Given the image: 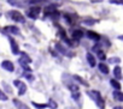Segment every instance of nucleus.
<instances>
[{"label":"nucleus","mask_w":123,"mask_h":109,"mask_svg":"<svg viewBox=\"0 0 123 109\" xmlns=\"http://www.w3.org/2000/svg\"><path fill=\"white\" fill-rule=\"evenodd\" d=\"M98 58L101 60V62L106 59V55H105V53H103V52H98Z\"/></svg>","instance_id":"obj_23"},{"label":"nucleus","mask_w":123,"mask_h":109,"mask_svg":"<svg viewBox=\"0 0 123 109\" xmlns=\"http://www.w3.org/2000/svg\"><path fill=\"white\" fill-rule=\"evenodd\" d=\"M9 40H10V43H11V50H12V53L13 54H19V47L16 43V41L12 37H9Z\"/></svg>","instance_id":"obj_10"},{"label":"nucleus","mask_w":123,"mask_h":109,"mask_svg":"<svg viewBox=\"0 0 123 109\" xmlns=\"http://www.w3.org/2000/svg\"><path fill=\"white\" fill-rule=\"evenodd\" d=\"M74 79H76L77 82H80V84H82V85H85V86H88V83H87L83 78H81L80 76H74Z\"/></svg>","instance_id":"obj_21"},{"label":"nucleus","mask_w":123,"mask_h":109,"mask_svg":"<svg viewBox=\"0 0 123 109\" xmlns=\"http://www.w3.org/2000/svg\"><path fill=\"white\" fill-rule=\"evenodd\" d=\"M5 30H6V31H10V32H12V34H15V35H19V34H21V31H19V29H18L17 26H6Z\"/></svg>","instance_id":"obj_15"},{"label":"nucleus","mask_w":123,"mask_h":109,"mask_svg":"<svg viewBox=\"0 0 123 109\" xmlns=\"http://www.w3.org/2000/svg\"><path fill=\"white\" fill-rule=\"evenodd\" d=\"M7 15L10 16V18H11L12 21H15V22H17V23H24V21H25L24 16H23L22 13H19L18 11H10Z\"/></svg>","instance_id":"obj_3"},{"label":"nucleus","mask_w":123,"mask_h":109,"mask_svg":"<svg viewBox=\"0 0 123 109\" xmlns=\"http://www.w3.org/2000/svg\"><path fill=\"white\" fill-rule=\"evenodd\" d=\"M110 83H111V85H112L113 89H116V90H119V89H121V84H119L118 80H116V79H111Z\"/></svg>","instance_id":"obj_20"},{"label":"nucleus","mask_w":123,"mask_h":109,"mask_svg":"<svg viewBox=\"0 0 123 109\" xmlns=\"http://www.w3.org/2000/svg\"><path fill=\"white\" fill-rule=\"evenodd\" d=\"M33 105H34L35 108H39V109H43V108L47 107L46 104H40V103H36V102H33Z\"/></svg>","instance_id":"obj_24"},{"label":"nucleus","mask_w":123,"mask_h":109,"mask_svg":"<svg viewBox=\"0 0 123 109\" xmlns=\"http://www.w3.org/2000/svg\"><path fill=\"white\" fill-rule=\"evenodd\" d=\"M1 66H3L4 70H6V71H9V72H13V71H15V66H13V64H12L11 61H9V60L3 61Z\"/></svg>","instance_id":"obj_8"},{"label":"nucleus","mask_w":123,"mask_h":109,"mask_svg":"<svg viewBox=\"0 0 123 109\" xmlns=\"http://www.w3.org/2000/svg\"><path fill=\"white\" fill-rule=\"evenodd\" d=\"M113 98H116L118 102H122L123 101V93L119 90H116V91H113Z\"/></svg>","instance_id":"obj_16"},{"label":"nucleus","mask_w":123,"mask_h":109,"mask_svg":"<svg viewBox=\"0 0 123 109\" xmlns=\"http://www.w3.org/2000/svg\"><path fill=\"white\" fill-rule=\"evenodd\" d=\"M13 85H15L16 88H18V95H19V96H23V95L25 93V91H27V85H25L23 82L16 79V80L13 82Z\"/></svg>","instance_id":"obj_4"},{"label":"nucleus","mask_w":123,"mask_h":109,"mask_svg":"<svg viewBox=\"0 0 123 109\" xmlns=\"http://www.w3.org/2000/svg\"><path fill=\"white\" fill-rule=\"evenodd\" d=\"M24 77H25L27 79H29V80H33V76H30L29 73H25V74H24Z\"/></svg>","instance_id":"obj_28"},{"label":"nucleus","mask_w":123,"mask_h":109,"mask_svg":"<svg viewBox=\"0 0 123 109\" xmlns=\"http://www.w3.org/2000/svg\"><path fill=\"white\" fill-rule=\"evenodd\" d=\"M13 104H15L18 109H30L29 107H27L24 103H22V102H21V101H18L17 98H15V99H13Z\"/></svg>","instance_id":"obj_14"},{"label":"nucleus","mask_w":123,"mask_h":109,"mask_svg":"<svg viewBox=\"0 0 123 109\" xmlns=\"http://www.w3.org/2000/svg\"><path fill=\"white\" fill-rule=\"evenodd\" d=\"M22 55H21V58H19V60H18V62L22 65V66H27L28 64H30L31 62V59L25 53H21Z\"/></svg>","instance_id":"obj_6"},{"label":"nucleus","mask_w":123,"mask_h":109,"mask_svg":"<svg viewBox=\"0 0 123 109\" xmlns=\"http://www.w3.org/2000/svg\"><path fill=\"white\" fill-rule=\"evenodd\" d=\"M55 11H57V5L51 4V5L45 7V15L46 16H52L53 13H55Z\"/></svg>","instance_id":"obj_7"},{"label":"nucleus","mask_w":123,"mask_h":109,"mask_svg":"<svg viewBox=\"0 0 123 109\" xmlns=\"http://www.w3.org/2000/svg\"><path fill=\"white\" fill-rule=\"evenodd\" d=\"M40 11H41V9L39 7V6H33V7H30L29 10H28V17L29 18H31V19H36L37 18V16H39V13H40Z\"/></svg>","instance_id":"obj_5"},{"label":"nucleus","mask_w":123,"mask_h":109,"mask_svg":"<svg viewBox=\"0 0 123 109\" xmlns=\"http://www.w3.org/2000/svg\"><path fill=\"white\" fill-rule=\"evenodd\" d=\"M83 31H81V30H74L73 31V38L74 40H76V41H79V40H81L82 37H83Z\"/></svg>","instance_id":"obj_13"},{"label":"nucleus","mask_w":123,"mask_h":109,"mask_svg":"<svg viewBox=\"0 0 123 109\" xmlns=\"http://www.w3.org/2000/svg\"><path fill=\"white\" fill-rule=\"evenodd\" d=\"M86 35H87V37L88 38H91V40H94V41H99L100 40V36L97 34V32H94V31H87L86 32Z\"/></svg>","instance_id":"obj_12"},{"label":"nucleus","mask_w":123,"mask_h":109,"mask_svg":"<svg viewBox=\"0 0 123 109\" xmlns=\"http://www.w3.org/2000/svg\"><path fill=\"white\" fill-rule=\"evenodd\" d=\"M95 23H97V21H94V19H83L82 21V25H85V26H92Z\"/></svg>","instance_id":"obj_17"},{"label":"nucleus","mask_w":123,"mask_h":109,"mask_svg":"<svg viewBox=\"0 0 123 109\" xmlns=\"http://www.w3.org/2000/svg\"><path fill=\"white\" fill-rule=\"evenodd\" d=\"M111 4H117V5H121L122 4V0H110Z\"/></svg>","instance_id":"obj_27"},{"label":"nucleus","mask_w":123,"mask_h":109,"mask_svg":"<svg viewBox=\"0 0 123 109\" xmlns=\"http://www.w3.org/2000/svg\"><path fill=\"white\" fill-rule=\"evenodd\" d=\"M48 105H49V107H51L52 109H55V108H57V103H55L54 101H52V99L49 101V103H48Z\"/></svg>","instance_id":"obj_26"},{"label":"nucleus","mask_w":123,"mask_h":109,"mask_svg":"<svg viewBox=\"0 0 123 109\" xmlns=\"http://www.w3.org/2000/svg\"><path fill=\"white\" fill-rule=\"evenodd\" d=\"M109 62L110 64H119L121 59L119 58H111V59H109Z\"/></svg>","instance_id":"obj_22"},{"label":"nucleus","mask_w":123,"mask_h":109,"mask_svg":"<svg viewBox=\"0 0 123 109\" xmlns=\"http://www.w3.org/2000/svg\"><path fill=\"white\" fill-rule=\"evenodd\" d=\"M54 47H55V50H58L60 54H63V55H65V57H69V58H71V57H74V53L71 52V50H69L68 48H65L62 43H55L54 44Z\"/></svg>","instance_id":"obj_2"},{"label":"nucleus","mask_w":123,"mask_h":109,"mask_svg":"<svg viewBox=\"0 0 123 109\" xmlns=\"http://www.w3.org/2000/svg\"><path fill=\"white\" fill-rule=\"evenodd\" d=\"M121 72H122L121 67H119V66H116V67H115V70H113V74H115V77H116L118 80L122 78V74H121Z\"/></svg>","instance_id":"obj_19"},{"label":"nucleus","mask_w":123,"mask_h":109,"mask_svg":"<svg viewBox=\"0 0 123 109\" xmlns=\"http://www.w3.org/2000/svg\"><path fill=\"white\" fill-rule=\"evenodd\" d=\"M99 70H100L101 73H104V74H109V67H107L104 62L99 64Z\"/></svg>","instance_id":"obj_18"},{"label":"nucleus","mask_w":123,"mask_h":109,"mask_svg":"<svg viewBox=\"0 0 123 109\" xmlns=\"http://www.w3.org/2000/svg\"><path fill=\"white\" fill-rule=\"evenodd\" d=\"M87 93H88V96L95 102V104H97L100 109H104V107H105V104H104V99H103V97H101V95H100L99 91L92 90V91H88Z\"/></svg>","instance_id":"obj_1"},{"label":"nucleus","mask_w":123,"mask_h":109,"mask_svg":"<svg viewBox=\"0 0 123 109\" xmlns=\"http://www.w3.org/2000/svg\"><path fill=\"white\" fill-rule=\"evenodd\" d=\"M7 3L11 4L12 6H17V7H25V1L24 0H7Z\"/></svg>","instance_id":"obj_9"},{"label":"nucleus","mask_w":123,"mask_h":109,"mask_svg":"<svg viewBox=\"0 0 123 109\" xmlns=\"http://www.w3.org/2000/svg\"><path fill=\"white\" fill-rule=\"evenodd\" d=\"M0 99L1 101H6L7 99V95L4 91H1V90H0Z\"/></svg>","instance_id":"obj_25"},{"label":"nucleus","mask_w":123,"mask_h":109,"mask_svg":"<svg viewBox=\"0 0 123 109\" xmlns=\"http://www.w3.org/2000/svg\"><path fill=\"white\" fill-rule=\"evenodd\" d=\"M113 109H122V107H113Z\"/></svg>","instance_id":"obj_30"},{"label":"nucleus","mask_w":123,"mask_h":109,"mask_svg":"<svg viewBox=\"0 0 123 109\" xmlns=\"http://www.w3.org/2000/svg\"><path fill=\"white\" fill-rule=\"evenodd\" d=\"M99 49H100V44H97L95 47H93V50L94 52H99Z\"/></svg>","instance_id":"obj_29"},{"label":"nucleus","mask_w":123,"mask_h":109,"mask_svg":"<svg viewBox=\"0 0 123 109\" xmlns=\"http://www.w3.org/2000/svg\"><path fill=\"white\" fill-rule=\"evenodd\" d=\"M87 61H88V64H89V66L91 67H94L95 65H97V61H95V58H94V55L92 53H87Z\"/></svg>","instance_id":"obj_11"}]
</instances>
